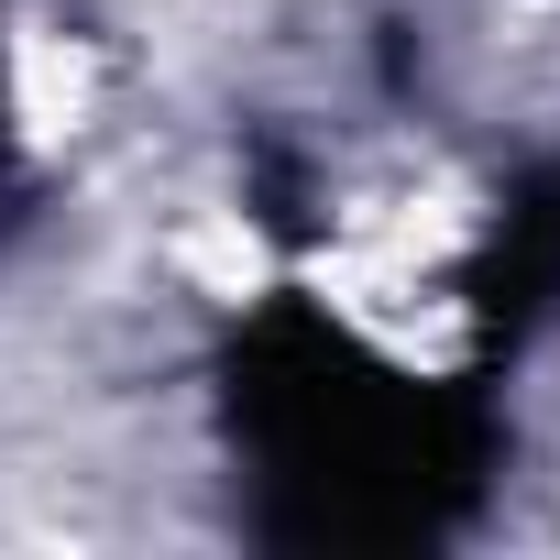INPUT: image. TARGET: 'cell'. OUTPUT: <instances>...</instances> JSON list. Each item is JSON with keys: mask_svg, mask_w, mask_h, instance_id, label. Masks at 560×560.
I'll use <instances>...</instances> for the list:
<instances>
[{"mask_svg": "<svg viewBox=\"0 0 560 560\" xmlns=\"http://www.w3.org/2000/svg\"><path fill=\"white\" fill-rule=\"evenodd\" d=\"M505 374L407 363L308 287H275L220 330L209 407L242 527L298 560H407L483 516L505 472Z\"/></svg>", "mask_w": 560, "mask_h": 560, "instance_id": "obj_1", "label": "cell"}, {"mask_svg": "<svg viewBox=\"0 0 560 560\" xmlns=\"http://www.w3.org/2000/svg\"><path fill=\"white\" fill-rule=\"evenodd\" d=\"M462 319H472V363L505 374L516 352H538L560 330V154H527L462 264Z\"/></svg>", "mask_w": 560, "mask_h": 560, "instance_id": "obj_2", "label": "cell"}, {"mask_svg": "<svg viewBox=\"0 0 560 560\" xmlns=\"http://www.w3.org/2000/svg\"><path fill=\"white\" fill-rule=\"evenodd\" d=\"M34 198V154H23V89H12V0H0V231Z\"/></svg>", "mask_w": 560, "mask_h": 560, "instance_id": "obj_3", "label": "cell"}]
</instances>
